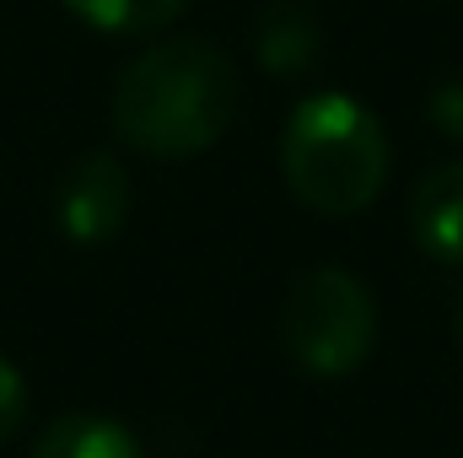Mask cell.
Returning <instances> with one entry per match:
<instances>
[{"label": "cell", "mask_w": 463, "mask_h": 458, "mask_svg": "<svg viewBox=\"0 0 463 458\" xmlns=\"http://www.w3.org/2000/svg\"><path fill=\"white\" fill-rule=\"evenodd\" d=\"M237 103L242 76L227 49L205 38H167L124 65L114 87V129L140 157L184 162L227 135Z\"/></svg>", "instance_id": "obj_1"}, {"label": "cell", "mask_w": 463, "mask_h": 458, "mask_svg": "<svg viewBox=\"0 0 463 458\" xmlns=\"http://www.w3.org/2000/svg\"><path fill=\"white\" fill-rule=\"evenodd\" d=\"M453 329H458V345H463V297H458V324Z\"/></svg>", "instance_id": "obj_11"}, {"label": "cell", "mask_w": 463, "mask_h": 458, "mask_svg": "<svg viewBox=\"0 0 463 458\" xmlns=\"http://www.w3.org/2000/svg\"><path fill=\"white\" fill-rule=\"evenodd\" d=\"M33 458H146L135 432L114 415H60L38 432Z\"/></svg>", "instance_id": "obj_7"}, {"label": "cell", "mask_w": 463, "mask_h": 458, "mask_svg": "<svg viewBox=\"0 0 463 458\" xmlns=\"http://www.w3.org/2000/svg\"><path fill=\"white\" fill-rule=\"evenodd\" d=\"M410 232L415 248L437 264H463V162L431 167L410 195Z\"/></svg>", "instance_id": "obj_5"}, {"label": "cell", "mask_w": 463, "mask_h": 458, "mask_svg": "<svg viewBox=\"0 0 463 458\" xmlns=\"http://www.w3.org/2000/svg\"><path fill=\"white\" fill-rule=\"evenodd\" d=\"M22 421H27V383H22V372L0 356V443H11Z\"/></svg>", "instance_id": "obj_10"}, {"label": "cell", "mask_w": 463, "mask_h": 458, "mask_svg": "<svg viewBox=\"0 0 463 458\" xmlns=\"http://www.w3.org/2000/svg\"><path fill=\"white\" fill-rule=\"evenodd\" d=\"M426 114H431V124H437L448 140H463V76H448V81L431 87Z\"/></svg>", "instance_id": "obj_9"}, {"label": "cell", "mask_w": 463, "mask_h": 458, "mask_svg": "<svg viewBox=\"0 0 463 458\" xmlns=\"http://www.w3.org/2000/svg\"><path fill=\"white\" fill-rule=\"evenodd\" d=\"M280 345L313 377H345L377 345V302L361 275L318 264L297 275L280 308Z\"/></svg>", "instance_id": "obj_3"}, {"label": "cell", "mask_w": 463, "mask_h": 458, "mask_svg": "<svg viewBox=\"0 0 463 458\" xmlns=\"http://www.w3.org/2000/svg\"><path fill=\"white\" fill-rule=\"evenodd\" d=\"M189 0H65V11L76 22H87L92 33H114V38H135V33H156L167 22L184 16Z\"/></svg>", "instance_id": "obj_8"}, {"label": "cell", "mask_w": 463, "mask_h": 458, "mask_svg": "<svg viewBox=\"0 0 463 458\" xmlns=\"http://www.w3.org/2000/svg\"><path fill=\"white\" fill-rule=\"evenodd\" d=\"M129 216V173L114 151H87L65 167L54 189V222L71 243H109Z\"/></svg>", "instance_id": "obj_4"}, {"label": "cell", "mask_w": 463, "mask_h": 458, "mask_svg": "<svg viewBox=\"0 0 463 458\" xmlns=\"http://www.w3.org/2000/svg\"><path fill=\"white\" fill-rule=\"evenodd\" d=\"M280 173L313 216H361L388 184L383 119L345 92L302 98L280 135Z\"/></svg>", "instance_id": "obj_2"}, {"label": "cell", "mask_w": 463, "mask_h": 458, "mask_svg": "<svg viewBox=\"0 0 463 458\" xmlns=\"http://www.w3.org/2000/svg\"><path fill=\"white\" fill-rule=\"evenodd\" d=\"M253 43L264 71L275 76H307L324 54V27L307 0H269L253 22Z\"/></svg>", "instance_id": "obj_6"}]
</instances>
